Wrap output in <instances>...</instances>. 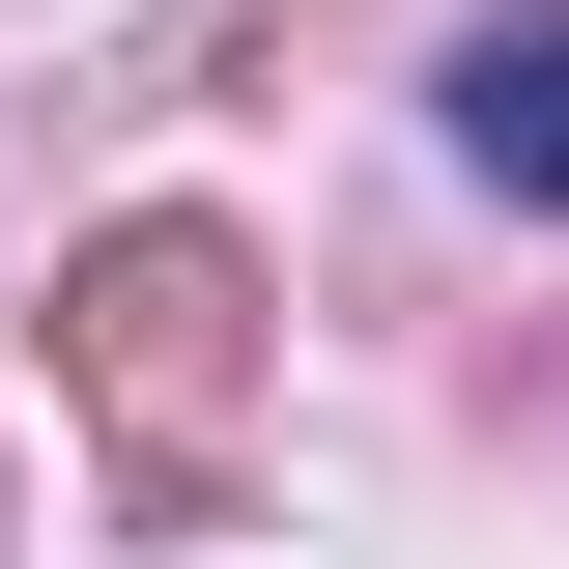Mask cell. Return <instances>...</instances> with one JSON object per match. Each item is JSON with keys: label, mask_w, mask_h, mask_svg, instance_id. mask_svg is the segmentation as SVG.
Instances as JSON below:
<instances>
[{"label": "cell", "mask_w": 569, "mask_h": 569, "mask_svg": "<svg viewBox=\"0 0 569 569\" xmlns=\"http://www.w3.org/2000/svg\"><path fill=\"white\" fill-rule=\"evenodd\" d=\"M58 399L200 485L228 427H257V257H228V228H114V257L58 284Z\"/></svg>", "instance_id": "1"}, {"label": "cell", "mask_w": 569, "mask_h": 569, "mask_svg": "<svg viewBox=\"0 0 569 569\" xmlns=\"http://www.w3.org/2000/svg\"><path fill=\"white\" fill-rule=\"evenodd\" d=\"M456 142H485L512 200H569V0H541V29H485V58H456Z\"/></svg>", "instance_id": "2"}]
</instances>
